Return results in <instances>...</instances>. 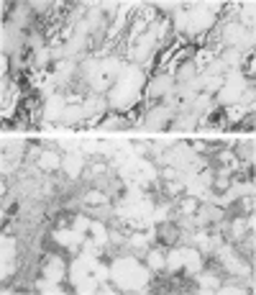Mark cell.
Instances as JSON below:
<instances>
[{
  "mask_svg": "<svg viewBox=\"0 0 256 295\" xmlns=\"http://www.w3.org/2000/svg\"><path fill=\"white\" fill-rule=\"evenodd\" d=\"M111 277L118 288H128V290H141L149 282V270L141 267L136 259H118L111 267Z\"/></svg>",
  "mask_w": 256,
  "mask_h": 295,
  "instance_id": "1",
  "label": "cell"
},
{
  "mask_svg": "<svg viewBox=\"0 0 256 295\" xmlns=\"http://www.w3.org/2000/svg\"><path fill=\"white\" fill-rule=\"evenodd\" d=\"M121 177L131 187H144V185H149L154 177H157V169L151 167V162H146V159L133 157L131 162H126L121 167Z\"/></svg>",
  "mask_w": 256,
  "mask_h": 295,
  "instance_id": "2",
  "label": "cell"
},
{
  "mask_svg": "<svg viewBox=\"0 0 256 295\" xmlns=\"http://www.w3.org/2000/svg\"><path fill=\"white\" fill-rule=\"evenodd\" d=\"M164 162L182 172L195 162V149H190V144H175L169 151H164Z\"/></svg>",
  "mask_w": 256,
  "mask_h": 295,
  "instance_id": "3",
  "label": "cell"
},
{
  "mask_svg": "<svg viewBox=\"0 0 256 295\" xmlns=\"http://www.w3.org/2000/svg\"><path fill=\"white\" fill-rule=\"evenodd\" d=\"M93 264H95V254H85V252H82L75 262H72V267H69V280H72V285H77V282L85 280V277H90V272H93Z\"/></svg>",
  "mask_w": 256,
  "mask_h": 295,
  "instance_id": "4",
  "label": "cell"
},
{
  "mask_svg": "<svg viewBox=\"0 0 256 295\" xmlns=\"http://www.w3.org/2000/svg\"><path fill=\"white\" fill-rule=\"evenodd\" d=\"M190 26H192V31H197V29H210V23L215 21V13L210 11V5L208 3H197L195 8H190Z\"/></svg>",
  "mask_w": 256,
  "mask_h": 295,
  "instance_id": "5",
  "label": "cell"
},
{
  "mask_svg": "<svg viewBox=\"0 0 256 295\" xmlns=\"http://www.w3.org/2000/svg\"><path fill=\"white\" fill-rule=\"evenodd\" d=\"M136 98H139V90L126 87V85H113L111 87V95H108V100H111L113 108H128V105L136 103Z\"/></svg>",
  "mask_w": 256,
  "mask_h": 295,
  "instance_id": "6",
  "label": "cell"
},
{
  "mask_svg": "<svg viewBox=\"0 0 256 295\" xmlns=\"http://www.w3.org/2000/svg\"><path fill=\"white\" fill-rule=\"evenodd\" d=\"M141 82H144L141 69H136V67H121V72H118V85H126V87L139 90Z\"/></svg>",
  "mask_w": 256,
  "mask_h": 295,
  "instance_id": "7",
  "label": "cell"
},
{
  "mask_svg": "<svg viewBox=\"0 0 256 295\" xmlns=\"http://www.w3.org/2000/svg\"><path fill=\"white\" fill-rule=\"evenodd\" d=\"M82 164H85V159H82V151H69V154L62 159V167H64V172H67L69 177H80Z\"/></svg>",
  "mask_w": 256,
  "mask_h": 295,
  "instance_id": "8",
  "label": "cell"
},
{
  "mask_svg": "<svg viewBox=\"0 0 256 295\" xmlns=\"http://www.w3.org/2000/svg\"><path fill=\"white\" fill-rule=\"evenodd\" d=\"M182 267H187L190 275H197L200 267H203V259H200L197 249H182Z\"/></svg>",
  "mask_w": 256,
  "mask_h": 295,
  "instance_id": "9",
  "label": "cell"
},
{
  "mask_svg": "<svg viewBox=\"0 0 256 295\" xmlns=\"http://www.w3.org/2000/svg\"><path fill=\"white\" fill-rule=\"evenodd\" d=\"M64 108H67V100H64L62 95H51L49 98V103H47V121H57V118H62V113H64Z\"/></svg>",
  "mask_w": 256,
  "mask_h": 295,
  "instance_id": "10",
  "label": "cell"
},
{
  "mask_svg": "<svg viewBox=\"0 0 256 295\" xmlns=\"http://www.w3.org/2000/svg\"><path fill=\"white\" fill-rule=\"evenodd\" d=\"M169 93H172V77H169V75H161V77H157V80L149 85V95H151V98L169 95Z\"/></svg>",
  "mask_w": 256,
  "mask_h": 295,
  "instance_id": "11",
  "label": "cell"
},
{
  "mask_svg": "<svg viewBox=\"0 0 256 295\" xmlns=\"http://www.w3.org/2000/svg\"><path fill=\"white\" fill-rule=\"evenodd\" d=\"M44 277H47V280H54V282H59L62 277H64V264L59 262V259H49V264L44 267Z\"/></svg>",
  "mask_w": 256,
  "mask_h": 295,
  "instance_id": "12",
  "label": "cell"
},
{
  "mask_svg": "<svg viewBox=\"0 0 256 295\" xmlns=\"http://www.w3.org/2000/svg\"><path fill=\"white\" fill-rule=\"evenodd\" d=\"M57 241L59 244H64V246H69V249H77V244H82V239L75 234V229H67V231H57Z\"/></svg>",
  "mask_w": 256,
  "mask_h": 295,
  "instance_id": "13",
  "label": "cell"
},
{
  "mask_svg": "<svg viewBox=\"0 0 256 295\" xmlns=\"http://www.w3.org/2000/svg\"><path fill=\"white\" fill-rule=\"evenodd\" d=\"M39 167L41 169H59L62 159H59V154H54V151H44L41 159H39Z\"/></svg>",
  "mask_w": 256,
  "mask_h": 295,
  "instance_id": "14",
  "label": "cell"
},
{
  "mask_svg": "<svg viewBox=\"0 0 256 295\" xmlns=\"http://www.w3.org/2000/svg\"><path fill=\"white\" fill-rule=\"evenodd\" d=\"M90 229H93V241L97 246H105L108 244V231H105V226L100 221H93L90 223Z\"/></svg>",
  "mask_w": 256,
  "mask_h": 295,
  "instance_id": "15",
  "label": "cell"
},
{
  "mask_svg": "<svg viewBox=\"0 0 256 295\" xmlns=\"http://www.w3.org/2000/svg\"><path fill=\"white\" fill-rule=\"evenodd\" d=\"M80 118H85V108H82V105H67L62 113V121H67V123H75Z\"/></svg>",
  "mask_w": 256,
  "mask_h": 295,
  "instance_id": "16",
  "label": "cell"
},
{
  "mask_svg": "<svg viewBox=\"0 0 256 295\" xmlns=\"http://www.w3.org/2000/svg\"><path fill=\"white\" fill-rule=\"evenodd\" d=\"M254 3H243L241 5V26L243 29H249V31H254Z\"/></svg>",
  "mask_w": 256,
  "mask_h": 295,
  "instance_id": "17",
  "label": "cell"
},
{
  "mask_svg": "<svg viewBox=\"0 0 256 295\" xmlns=\"http://www.w3.org/2000/svg\"><path fill=\"white\" fill-rule=\"evenodd\" d=\"M192 244L200 246V252H210V231H208V229L195 231V236H192Z\"/></svg>",
  "mask_w": 256,
  "mask_h": 295,
  "instance_id": "18",
  "label": "cell"
},
{
  "mask_svg": "<svg viewBox=\"0 0 256 295\" xmlns=\"http://www.w3.org/2000/svg\"><path fill=\"white\" fill-rule=\"evenodd\" d=\"M197 280H200V290H218L221 288V280H218L215 275H197Z\"/></svg>",
  "mask_w": 256,
  "mask_h": 295,
  "instance_id": "19",
  "label": "cell"
},
{
  "mask_svg": "<svg viewBox=\"0 0 256 295\" xmlns=\"http://www.w3.org/2000/svg\"><path fill=\"white\" fill-rule=\"evenodd\" d=\"M75 288H77V293H95L100 288V280H97V277H85V280L77 282Z\"/></svg>",
  "mask_w": 256,
  "mask_h": 295,
  "instance_id": "20",
  "label": "cell"
},
{
  "mask_svg": "<svg viewBox=\"0 0 256 295\" xmlns=\"http://www.w3.org/2000/svg\"><path fill=\"white\" fill-rule=\"evenodd\" d=\"M192 108H195L197 113H208L210 108H213V100H210V95H197L195 98V103H192Z\"/></svg>",
  "mask_w": 256,
  "mask_h": 295,
  "instance_id": "21",
  "label": "cell"
},
{
  "mask_svg": "<svg viewBox=\"0 0 256 295\" xmlns=\"http://www.w3.org/2000/svg\"><path fill=\"white\" fill-rule=\"evenodd\" d=\"M223 62H225L228 67H239V65H241V51L233 49V47L225 49V51H223Z\"/></svg>",
  "mask_w": 256,
  "mask_h": 295,
  "instance_id": "22",
  "label": "cell"
},
{
  "mask_svg": "<svg viewBox=\"0 0 256 295\" xmlns=\"http://www.w3.org/2000/svg\"><path fill=\"white\" fill-rule=\"evenodd\" d=\"M167 267H169V272H175L182 267V249H172L169 257H167Z\"/></svg>",
  "mask_w": 256,
  "mask_h": 295,
  "instance_id": "23",
  "label": "cell"
},
{
  "mask_svg": "<svg viewBox=\"0 0 256 295\" xmlns=\"http://www.w3.org/2000/svg\"><path fill=\"white\" fill-rule=\"evenodd\" d=\"M85 203H90V205H108V198L100 190H90L85 195Z\"/></svg>",
  "mask_w": 256,
  "mask_h": 295,
  "instance_id": "24",
  "label": "cell"
},
{
  "mask_svg": "<svg viewBox=\"0 0 256 295\" xmlns=\"http://www.w3.org/2000/svg\"><path fill=\"white\" fill-rule=\"evenodd\" d=\"M13 249H16V241L11 236H8V239L3 236V262H13V254H16Z\"/></svg>",
  "mask_w": 256,
  "mask_h": 295,
  "instance_id": "25",
  "label": "cell"
},
{
  "mask_svg": "<svg viewBox=\"0 0 256 295\" xmlns=\"http://www.w3.org/2000/svg\"><path fill=\"white\" fill-rule=\"evenodd\" d=\"M151 236H154L151 231H149V234H133L131 239H128V244H131L133 249H141V246L149 244V239H151Z\"/></svg>",
  "mask_w": 256,
  "mask_h": 295,
  "instance_id": "26",
  "label": "cell"
},
{
  "mask_svg": "<svg viewBox=\"0 0 256 295\" xmlns=\"http://www.w3.org/2000/svg\"><path fill=\"white\" fill-rule=\"evenodd\" d=\"M164 264H167V259H164V254L159 252V249L157 252H149V267L151 270H161Z\"/></svg>",
  "mask_w": 256,
  "mask_h": 295,
  "instance_id": "27",
  "label": "cell"
},
{
  "mask_svg": "<svg viewBox=\"0 0 256 295\" xmlns=\"http://www.w3.org/2000/svg\"><path fill=\"white\" fill-rule=\"evenodd\" d=\"M175 23H177V29H190V31H192V26H190V13L185 11V8H179V11H177Z\"/></svg>",
  "mask_w": 256,
  "mask_h": 295,
  "instance_id": "28",
  "label": "cell"
},
{
  "mask_svg": "<svg viewBox=\"0 0 256 295\" xmlns=\"http://www.w3.org/2000/svg\"><path fill=\"white\" fill-rule=\"evenodd\" d=\"M69 75H72V65L69 62H62V65L57 67V72H54V80H57V82H64Z\"/></svg>",
  "mask_w": 256,
  "mask_h": 295,
  "instance_id": "29",
  "label": "cell"
},
{
  "mask_svg": "<svg viewBox=\"0 0 256 295\" xmlns=\"http://www.w3.org/2000/svg\"><path fill=\"white\" fill-rule=\"evenodd\" d=\"M36 288H39L41 293H62V288H59V285L57 282H54V280H47V277H44V280H39V285H36Z\"/></svg>",
  "mask_w": 256,
  "mask_h": 295,
  "instance_id": "30",
  "label": "cell"
},
{
  "mask_svg": "<svg viewBox=\"0 0 256 295\" xmlns=\"http://www.w3.org/2000/svg\"><path fill=\"white\" fill-rule=\"evenodd\" d=\"M246 111H249L246 105H241V103H233L231 108H228V118H231V121H239V118H243V115H246Z\"/></svg>",
  "mask_w": 256,
  "mask_h": 295,
  "instance_id": "31",
  "label": "cell"
},
{
  "mask_svg": "<svg viewBox=\"0 0 256 295\" xmlns=\"http://www.w3.org/2000/svg\"><path fill=\"white\" fill-rule=\"evenodd\" d=\"M182 213H185V216H195L197 213V198H190L187 200H182Z\"/></svg>",
  "mask_w": 256,
  "mask_h": 295,
  "instance_id": "32",
  "label": "cell"
},
{
  "mask_svg": "<svg viewBox=\"0 0 256 295\" xmlns=\"http://www.w3.org/2000/svg\"><path fill=\"white\" fill-rule=\"evenodd\" d=\"M90 223H93V221H87L85 216H80V218L75 221V234H77L80 239H85V231L90 229Z\"/></svg>",
  "mask_w": 256,
  "mask_h": 295,
  "instance_id": "33",
  "label": "cell"
},
{
  "mask_svg": "<svg viewBox=\"0 0 256 295\" xmlns=\"http://www.w3.org/2000/svg\"><path fill=\"white\" fill-rule=\"evenodd\" d=\"M241 157L246 159V162H254V139L243 141L241 144Z\"/></svg>",
  "mask_w": 256,
  "mask_h": 295,
  "instance_id": "34",
  "label": "cell"
},
{
  "mask_svg": "<svg viewBox=\"0 0 256 295\" xmlns=\"http://www.w3.org/2000/svg\"><path fill=\"white\" fill-rule=\"evenodd\" d=\"M246 229H249V223H246V218L233 221V236H236V239H241V236L246 234Z\"/></svg>",
  "mask_w": 256,
  "mask_h": 295,
  "instance_id": "35",
  "label": "cell"
},
{
  "mask_svg": "<svg viewBox=\"0 0 256 295\" xmlns=\"http://www.w3.org/2000/svg\"><path fill=\"white\" fill-rule=\"evenodd\" d=\"M93 272H95V277H97V280L100 282H105L108 280V277H111V270H108V267H103V264H93Z\"/></svg>",
  "mask_w": 256,
  "mask_h": 295,
  "instance_id": "36",
  "label": "cell"
},
{
  "mask_svg": "<svg viewBox=\"0 0 256 295\" xmlns=\"http://www.w3.org/2000/svg\"><path fill=\"white\" fill-rule=\"evenodd\" d=\"M179 190H185V182L182 180H167V195H177Z\"/></svg>",
  "mask_w": 256,
  "mask_h": 295,
  "instance_id": "37",
  "label": "cell"
},
{
  "mask_svg": "<svg viewBox=\"0 0 256 295\" xmlns=\"http://www.w3.org/2000/svg\"><path fill=\"white\" fill-rule=\"evenodd\" d=\"M167 221V208H154L151 211V223H161Z\"/></svg>",
  "mask_w": 256,
  "mask_h": 295,
  "instance_id": "38",
  "label": "cell"
},
{
  "mask_svg": "<svg viewBox=\"0 0 256 295\" xmlns=\"http://www.w3.org/2000/svg\"><path fill=\"white\" fill-rule=\"evenodd\" d=\"M179 77L182 80H192V77H195V65H192V62H190V65H185V69L179 72Z\"/></svg>",
  "mask_w": 256,
  "mask_h": 295,
  "instance_id": "39",
  "label": "cell"
},
{
  "mask_svg": "<svg viewBox=\"0 0 256 295\" xmlns=\"http://www.w3.org/2000/svg\"><path fill=\"white\" fill-rule=\"evenodd\" d=\"M208 62H213V54H208V51H200V57H197V62H195V67H203V65H208Z\"/></svg>",
  "mask_w": 256,
  "mask_h": 295,
  "instance_id": "40",
  "label": "cell"
},
{
  "mask_svg": "<svg viewBox=\"0 0 256 295\" xmlns=\"http://www.w3.org/2000/svg\"><path fill=\"white\" fill-rule=\"evenodd\" d=\"M221 162H223V167H228V164H236V157L231 154V151H221Z\"/></svg>",
  "mask_w": 256,
  "mask_h": 295,
  "instance_id": "41",
  "label": "cell"
}]
</instances>
